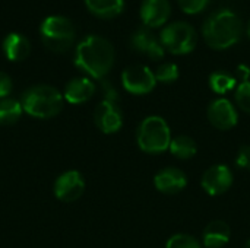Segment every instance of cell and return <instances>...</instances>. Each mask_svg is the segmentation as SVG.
Returning <instances> with one entry per match:
<instances>
[{"label":"cell","instance_id":"6da1fadb","mask_svg":"<svg viewBox=\"0 0 250 248\" xmlns=\"http://www.w3.org/2000/svg\"><path fill=\"white\" fill-rule=\"evenodd\" d=\"M116 58L113 44L100 35L83 38L75 53V64L95 79H103L113 67Z\"/></svg>","mask_w":250,"mask_h":248},{"label":"cell","instance_id":"7a4b0ae2","mask_svg":"<svg viewBox=\"0 0 250 248\" xmlns=\"http://www.w3.org/2000/svg\"><path fill=\"white\" fill-rule=\"evenodd\" d=\"M243 34V23L240 18L227 9L212 13L202 26L205 42L214 50H227L233 47Z\"/></svg>","mask_w":250,"mask_h":248},{"label":"cell","instance_id":"3957f363","mask_svg":"<svg viewBox=\"0 0 250 248\" xmlns=\"http://www.w3.org/2000/svg\"><path fill=\"white\" fill-rule=\"evenodd\" d=\"M22 108L32 117L51 118L63 108V95L50 85H35L22 95Z\"/></svg>","mask_w":250,"mask_h":248},{"label":"cell","instance_id":"277c9868","mask_svg":"<svg viewBox=\"0 0 250 248\" xmlns=\"http://www.w3.org/2000/svg\"><path fill=\"white\" fill-rule=\"evenodd\" d=\"M136 142L145 153H163L170 148L171 130L168 123L160 115L144 118L136 132Z\"/></svg>","mask_w":250,"mask_h":248},{"label":"cell","instance_id":"5b68a950","mask_svg":"<svg viewBox=\"0 0 250 248\" xmlns=\"http://www.w3.org/2000/svg\"><path fill=\"white\" fill-rule=\"evenodd\" d=\"M42 44L54 53H66L75 42L76 31L70 19L64 16H48L40 28Z\"/></svg>","mask_w":250,"mask_h":248},{"label":"cell","instance_id":"8992f818","mask_svg":"<svg viewBox=\"0 0 250 248\" xmlns=\"http://www.w3.org/2000/svg\"><path fill=\"white\" fill-rule=\"evenodd\" d=\"M160 41L164 50H168L176 56H183L195 50L198 44V34L190 23L177 20L168 23L161 31Z\"/></svg>","mask_w":250,"mask_h":248},{"label":"cell","instance_id":"52a82bcc","mask_svg":"<svg viewBox=\"0 0 250 248\" xmlns=\"http://www.w3.org/2000/svg\"><path fill=\"white\" fill-rule=\"evenodd\" d=\"M123 88L133 95H146L154 91L157 79L154 72L144 64H133L122 73Z\"/></svg>","mask_w":250,"mask_h":248},{"label":"cell","instance_id":"ba28073f","mask_svg":"<svg viewBox=\"0 0 250 248\" xmlns=\"http://www.w3.org/2000/svg\"><path fill=\"white\" fill-rule=\"evenodd\" d=\"M233 184V172L224 164H217L209 167L201 180L202 189L209 196H221L230 190Z\"/></svg>","mask_w":250,"mask_h":248},{"label":"cell","instance_id":"9c48e42d","mask_svg":"<svg viewBox=\"0 0 250 248\" xmlns=\"http://www.w3.org/2000/svg\"><path fill=\"white\" fill-rule=\"evenodd\" d=\"M208 120L218 130H230L239 123V113L227 98L214 99L208 107Z\"/></svg>","mask_w":250,"mask_h":248},{"label":"cell","instance_id":"30bf717a","mask_svg":"<svg viewBox=\"0 0 250 248\" xmlns=\"http://www.w3.org/2000/svg\"><path fill=\"white\" fill-rule=\"evenodd\" d=\"M94 121L103 133L111 134L122 129L123 114H122L117 102L104 99L97 105V108L94 111Z\"/></svg>","mask_w":250,"mask_h":248},{"label":"cell","instance_id":"8fae6325","mask_svg":"<svg viewBox=\"0 0 250 248\" xmlns=\"http://www.w3.org/2000/svg\"><path fill=\"white\" fill-rule=\"evenodd\" d=\"M85 190V181L78 171L63 172L54 183V194L62 202L78 200Z\"/></svg>","mask_w":250,"mask_h":248},{"label":"cell","instance_id":"7c38bea8","mask_svg":"<svg viewBox=\"0 0 250 248\" xmlns=\"http://www.w3.org/2000/svg\"><path fill=\"white\" fill-rule=\"evenodd\" d=\"M130 44L136 51L146 54L151 60L155 61L161 60L166 53L161 41L151 32V28L146 26H142L135 31V34L130 38Z\"/></svg>","mask_w":250,"mask_h":248},{"label":"cell","instance_id":"4fadbf2b","mask_svg":"<svg viewBox=\"0 0 250 248\" xmlns=\"http://www.w3.org/2000/svg\"><path fill=\"white\" fill-rule=\"evenodd\" d=\"M171 13L168 0H144L141 6V19L146 28L163 26Z\"/></svg>","mask_w":250,"mask_h":248},{"label":"cell","instance_id":"5bb4252c","mask_svg":"<svg viewBox=\"0 0 250 248\" xmlns=\"http://www.w3.org/2000/svg\"><path fill=\"white\" fill-rule=\"evenodd\" d=\"M154 186L158 191L164 194H177L186 189L188 177L179 168H173V167L164 168L155 174Z\"/></svg>","mask_w":250,"mask_h":248},{"label":"cell","instance_id":"9a60e30c","mask_svg":"<svg viewBox=\"0 0 250 248\" xmlns=\"http://www.w3.org/2000/svg\"><path fill=\"white\" fill-rule=\"evenodd\" d=\"M95 85L88 77L72 79L64 88V99L70 104H83L92 98Z\"/></svg>","mask_w":250,"mask_h":248},{"label":"cell","instance_id":"2e32d148","mask_svg":"<svg viewBox=\"0 0 250 248\" xmlns=\"http://www.w3.org/2000/svg\"><path fill=\"white\" fill-rule=\"evenodd\" d=\"M231 229L224 221H212L204 229L202 241L207 248H223L229 244Z\"/></svg>","mask_w":250,"mask_h":248},{"label":"cell","instance_id":"e0dca14e","mask_svg":"<svg viewBox=\"0 0 250 248\" xmlns=\"http://www.w3.org/2000/svg\"><path fill=\"white\" fill-rule=\"evenodd\" d=\"M3 51L7 60L22 61L31 53V44L26 37L21 34H9L3 41Z\"/></svg>","mask_w":250,"mask_h":248},{"label":"cell","instance_id":"ac0fdd59","mask_svg":"<svg viewBox=\"0 0 250 248\" xmlns=\"http://www.w3.org/2000/svg\"><path fill=\"white\" fill-rule=\"evenodd\" d=\"M85 4L91 13L103 19H111L122 13L125 0H85Z\"/></svg>","mask_w":250,"mask_h":248},{"label":"cell","instance_id":"d6986e66","mask_svg":"<svg viewBox=\"0 0 250 248\" xmlns=\"http://www.w3.org/2000/svg\"><path fill=\"white\" fill-rule=\"evenodd\" d=\"M168 149H170L171 155L179 158V159H190V158H193L196 155L198 145L190 136L182 134V136H177V137L171 139V143H170Z\"/></svg>","mask_w":250,"mask_h":248},{"label":"cell","instance_id":"ffe728a7","mask_svg":"<svg viewBox=\"0 0 250 248\" xmlns=\"http://www.w3.org/2000/svg\"><path fill=\"white\" fill-rule=\"evenodd\" d=\"M22 104L12 98L0 99V124L9 126L15 124L22 114Z\"/></svg>","mask_w":250,"mask_h":248},{"label":"cell","instance_id":"44dd1931","mask_svg":"<svg viewBox=\"0 0 250 248\" xmlns=\"http://www.w3.org/2000/svg\"><path fill=\"white\" fill-rule=\"evenodd\" d=\"M236 85H237V79L227 72L218 70L209 76V88L212 89V92L218 95H224L230 92L231 89L236 88Z\"/></svg>","mask_w":250,"mask_h":248},{"label":"cell","instance_id":"7402d4cb","mask_svg":"<svg viewBox=\"0 0 250 248\" xmlns=\"http://www.w3.org/2000/svg\"><path fill=\"white\" fill-rule=\"evenodd\" d=\"M157 82L161 83H171L179 79V67L174 63H163L158 66V69L154 72Z\"/></svg>","mask_w":250,"mask_h":248},{"label":"cell","instance_id":"603a6c76","mask_svg":"<svg viewBox=\"0 0 250 248\" xmlns=\"http://www.w3.org/2000/svg\"><path fill=\"white\" fill-rule=\"evenodd\" d=\"M166 248H202V244L192 235L176 234L167 241Z\"/></svg>","mask_w":250,"mask_h":248},{"label":"cell","instance_id":"cb8c5ba5","mask_svg":"<svg viewBox=\"0 0 250 248\" xmlns=\"http://www.w3.org/2000/svg\"><path fill=\"white\" fill-rule=\"evenodd\" d=\"M236 102L239 105L240 110H243L245 113L250 114V80L242 82L234 94Z\"/></svg>","mask_w":250,"mask_h":248},{"label":"cell","instance_id":"d4e9b609","mask_svg":"<svg viewBox=\"0 0 250 248\" xmlns=\"http://www.w3.org/2000/svg\"><path fill=\"white\" fill-rule=\"evenodd\" d=\"M177 1H179L180 9L189 15H196L202 12L209 3V0H177Z\"/></svg>","mask_w":250,"mask_h":248},{"label":"cell","instance_id":"484cf974","mask_svg":"<svg viewBox=\"0 0 250 248\" xmlns=\"http://www.w3.org/2000/svg\"><path fill=\"white\" fill-rule=\"evenodd\" d=\"M236 165L245 171H250V145L240 146L236 156Z\"/></svg>","mask_w":250,"mask_h":248},{"label":"cell","instance_id":"4316f807","mask_svg":"<svg viewBox=\"0 0 250 248\" xmlns=\"http://www.w3.org/2000/svg\"><path fill=\"white\" fill-rule=\"evenodd\" d=\"M12 91V79L7 73L0 72V98H6Z\"/></svg>","mask_w":250,"mask_h":248},{"label":"cell","instance_id":"83f0119b","mask_svg":"<svg viewBox=\"0 0 250 248\" xmlns=\"http://www.w3.org/2000/svg\"><path fill=\"white\" fill-rule=\"evenodd\" d=\"M103 91H104V95H105V98H104V99H107V101H113V102H117V99H119V94H117V91L114 89V86H113L110 82H103Z\"/></svg>","mask_w":250,"mask_h":248},{"label":"cell","instance_id":"f1b7e54d","mask_svg":"<svg viewBox=\"0 0 250 248\" xmlns=\"http://www.w3.org/2000/svg\"><path fill=\"white\" fill-rule=\"evenodd\" d=\"M237 75H239V77L242 79V82H246V80H249L250 69L246 64H240V66L237 67Z\"/></svg>","mask_w":250,"mask_h":248},{"label":"cell","instance_id":"f546056e","mask_svg":"<svg viewBox=\"0 0 250 248\" xmlns=\"http://www.w3.org/2000/svg\"><path fill=\"white\" fill-rule=\"evenodd\" d=\"M246 34H248V37L250 38V19L249 22H248V25H246Z\"/></svg>","mask_w":250,"mask_h":248},{"label":"cell","instance_id":"4dcf8cb0","mask_svg":"<svg viewBox=\"0 0 250 248\" xmlns=\"http://www.w3.org/2000/svg\"><path fill=\"white\" fill-rule=\"evenodd\" d=\"M245 248H250V240L246 241V244H245Z\"/></svg>","mask_w":250,"mask_h":248}]
</instances>
